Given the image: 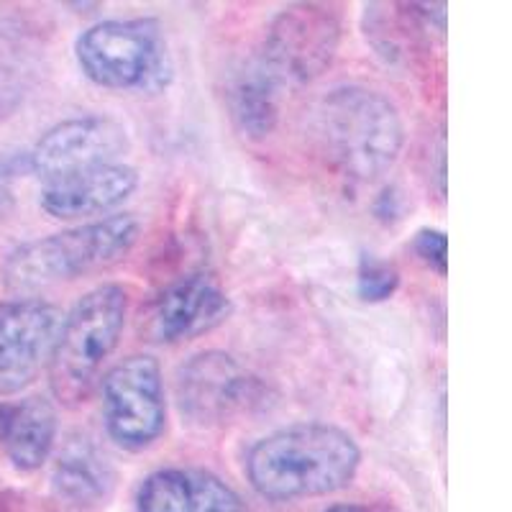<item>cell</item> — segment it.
I'll return each mask as SVG.
<instances>
[{
	"label": "cell",
	"mask_w": 512,
	"mask_h": 512,
	"mask_svg": "<svg viewBox=\"0 0 512 512\" xmlns=\"http://www.w3.org/2000/svg\"><path fill=\"white\" fill-rule=\"evenodd\" d=\"M62 313L36 297L0 303V397L16 395L36 382L49 364Z\"/></svg>",
	"instance_id": "9c48e42d"
},
{
	"label": "cell",
	"mask_w": 512,
	"mask_h": 512,
	"mask_svg": "<svg viewBox=\"0 0 512 512\" xmlns=\"http://www.w3.org/2000/svg\"><path fill=\"white\" fill-rule=\"evenodd\" d=\"M400 287V272L392 264L374 259V256H364L359 264V280H356V290H359L361 300L367 303H384Z\"/></svg>",
	"instance_id": "e0dca14e"
},
{
	"label": "cell",
	"mask_w": 512,
	"mask_h": 512,
	"mask_svg": "<svg viewBox=\"0 0 512 512\" xmlns=\"http://www.w3.org/2000/svg\"><path fill=\"white\" fill-rule=\"evenodd\" d=\"M326 512H395L390 505H379V502H341L331 505Z\"/></svg>",
	"instance_id": "d6986e66"
},
{
	"label": "cell",
	"mask_w": 512,
	"mask_h": 512,
	"mask_svg": "<svg viewBox=\"0 0 512 512\" xmlns=\"http://www.w3.org/2000/svg\"><path fill=\"white\" fill-rule=\"evenodd\" d=\"M128 152V131L108 116H75L54 123L29 152V169L41 182L80 169L116 164Z\"/></svg>",
	"instance_id": "30bf717a"
},
{
	"label": "cell",
	"mask_w": 512,
	"mask_h": 512,
	"mask_svg": "<svg viewBox=\"0 0 512 512\" xmlns=\"http://www.w3.org/2000/svg\"><path fill=\"white\" fill-rule=\"evenodd\" d=\"M341 41V24L328 6L300 3L274 16L256 59L282 88H295L331 67Z\"/></svg>",
	"instance_id": "52a82bcc"
},
{
	"label": "cell",
	"mask_w": 512,
	"mask_h": 512,
	"mask_svg": "<svg viewBox=\"0 0 512 512\" xmlns=\"http://www.w3.org/2000/svg\"><path fill=\"white\" fill-rule=\"evenodd\" d=\"M128 292L121 285H100L62 315L49 356V387L62 405H80L90 397L100 372L123 336Z\"/></svg>",
	"instance_id": "277c9868"
},
{
	"label": "cell",
	"mask_w": 512,
	"mask_h": 512,
	"mask_svg": "<svg viewBox=\"0 0 512 512\" xmlns=\"http://www.w3.org/2000/svg\"><path fill=\"white\" fill-rule=\"evenodd\" d=\"M105 431L126 451H146L167 428V392L159 361L136 354L118 361L100 382Z\"/></svg>",
	"instance_id": "8992f818"
},
{
	"label": "cell",
	"mask_w": 512,
	"mask_h": 512,
	"mask_svg": "<svg viewBox=\"0 0 512 512\" xmlns=\"http://www.w3.org/2000/svg\"><path fill=\"white\" fill-rule=\"evenodd\" d=\"M116 472L108 456L90 438L77 436L64 443L54 459L52 487L75 505H95L111 495Z\"/></svg>",
	"instance_id": "5bb4252c"
},
{
	"label": "cell",
	"mask_w": 512,
	"mask_h": 512,
	"mask_svg": "<svg viewBox=\"0 0 512 512\" xmlns=\"http://www.w3.org/2000/svg\"><path fill=\"white\" fill-rule=\"evenodd\" d=\"M320 152L344 180H379L397 164L405 123L397 105L367 85H338L315 108Z\"/></svg>",
	"instance_id": "7a4b0ae2"
},
{
	"label": "cell",
	"mask_w": 512,
	"mask_h": 512,
	"mask_svg": "<svg viewBox=\"0 0 512 512\" xmlns=\"http://www.w3.org/2000/svg\"><path fill=\"white\" fill-rule=\"evenodd\" d=\"M8 413H11V405H6V402H0V436H3V428H6Z\"/></svg>",
	"instance_id": "ffe728a7"
},
{
	"label": "cell",
	"mask_w": 512,
	"mask_h": 512,
	"mask_svg": "<svg viewBox=\"0 0 512 512\" xmlns=\"http://www.w3.org/2000/svg\"><path fill=\"white\" fill-rule=\"evenodd\" d=\"M139 187V172L128 164H100L44 182L39 205L57 221L105 216L126 203Z\"/></svg>",
	"instance_id": "7c38bea8"
},
{
	"label": "cell",
	"mask_w": 512,
	"mask_h": 512,
	"mask_svg": "<svg viewBox=\"0 0 512 512\" xmlns=\"http://www.w3.org/2000/svg\"><path fill=\"white\" fill-rule=\"evenodd\" d=\"M141 223L134 213H113L67 231L21 244L6 256L0 280L6 290L29 295L80 280L118 264L139 241Z\"/></svg>",
	"instance_id": "3957f363"
},
{
	"label": "cell",
	"mask_w": 512,
	"mask_h": 512,
	"mask_svg": "<svg viewBox=\"0 0 512 512\" xmlns=\"http://www.w3.org/2000/svg\"><path fill=\"white\" fill-rule=\"evenodd\" d=\"M282 90L285 88L256 57L233 75L226 98L228 111L241 134L249 139H264L272 134L280 121Z\"/></svg>",
	"instance_id": "2e32d148"
},
{
	"label": "cell",
	"mask_w": 512,
	"mask_h": 512,
	"mask_svg": "<svg viewBox=\"0 0 512 512\" xmlns=\"http://www.w3.org/2000/svg\"><path fill=\"white\" fill-rule=\"evenodd\" d=\"M57 441V410L47 397L11 405L0 443L18 472H36L47 464Z\"/></svg>",
	"instance_id": "9a60e30c"
},
{
	"label": "cell",
	"mask_w": 512,
	"mask_h": 512,
	"mask_svg": "<svg viewBox=\"0 0 512 512\" xmlns=\"http://www.w3.org/2000/svg\"><path fill=\"white\" fill-rule=\"evenodd\" d=\"M361 448L349 431L328 423H295L259 438L246 456V477L274 502L323 497L349 487Z\"/></svg>",
	"instance_id": "6da1fadb"
},
{
	"label": "cell",
	"mask_w": 512,
	"mask_h": 512,
	"mask_svg": "<svg viewBox=\"0 0 512 512\" xmlns=\"http://www.w3.org/2000/svg\"><path fill=\"white\" fill-rule=\"evenodd\" d=\"M139 512H246L241 497L216 474L203 469H159L136 497Z\"/></svg>",
	"instance_id": "4fadbf2b"
},
{
	"label": "cell",
	"mask_w": 512,
	"mask_h": 512,
	"mask_svg": "<svg viewBox=\"0 0 512 512\" xmlns=\"http://www.w3.org/2000/svg\"><path fill=\"white\" fill-rule=\"evenodd\" d=\"M177 400L190 423L223 425L251 413L264 400V390L254 374L223 351H203L185 361L177 372Z\"/></svg>",
	"instance_id": "ba28073f"
},
{
	"label": "cell",
	"mask_w": 512,
	"mask_h": 512,
	"mask_svg": "<svg viewBox=\"0 0 512 512\" xmlns=\"http://www.w3.org/2000/svg\"><path fill=\"white\" fill-rule=\"evenodd\" d=\"M228 292L208 274H190L169 285L146 315V336L154 344H185L216 331L231 315Z\"/></svg>",
	"instance_id": "8fae6325"
},
{
	"label": "cell",
	"mask_w": 512,
	"mask_h": 512,
	"mask_svg": "<svg viewBox=\"0 0 512 512\" xmlns=\"http://www.w3.org/2000/svg\"><path fill=\"white\" fill-rule=\"evenodd\" d=\"M75 59L93 85L116 93L157 95L172 85L175 64L154 18H113L82 31Z\"/></svg>",
	"instance_id": "5b68a950"
},
{
	"label": "cell",
	"mask_w": 512,
	"mask_h": 512,
	"mask_svg": "<svg viewBox=\"0 0 512 512\" xmlns=\"http://www.w3.org/2000/svg\"><path fill=\"white\" fill-rule=\"evenodd\" d=\"M415 251L441 277L448 272V239L443 231H438V228H423V231L415 233Z\"/></svg>",
	"instance_id": "ac0fdd59"
}]
</instances>
